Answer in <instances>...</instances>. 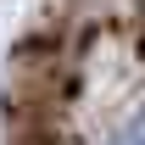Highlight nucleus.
Listing matches in <instances>:
<instances>
[{
	"instance_id": "1",
	"label": "nucleus",
	"mask_w": 145,
	"mask_h": 145,
	"mask_svg": "<svg viewBox=\"0 0 145 145\" xmlns=\"http://www.w3.org/2000/svg\"><path fill=\"white\" fill-rule=\"evenodd\" d=\"M106 145H145V112H134V117H128V123L117 128Z\"/></svg>"
}]
</instances>
